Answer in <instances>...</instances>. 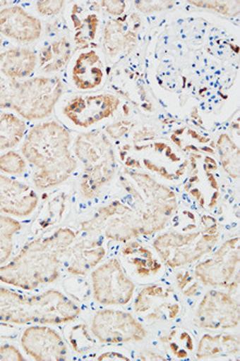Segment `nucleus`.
Here are the masks:
<instances>
[{"label": "nucleus", "mask_w": 240, "mask_h": 361, "mask_svg": "<svg viewBox=\"0 0 240 361\" xmlns=\"http://www.w3.org/2000/svg\"><path fill=\"white\" fill-rule=\"evenodd\" d=\"M76 240L70 228H60L52 235L24 245L7 265L0 267V281L32 291L58 279L66 252Z\"/></svg>", "instance_id": "nucleus-1"}, {"label": "nucleus", "mask_w": 240, "mask_h": 361, "mask_svg": "<svg viewBox=\"0 0 240 361\" xmlns=\"http://www.w3.org/2000/svg\"><path fill=\"white\" fill-rule=\"evenodd\" d=\"M71 135L60 123L35 125L26 135L22 153L34 169V185L40 190L61 185L78 167L71 154Z\"/></svg>", "instance_id": "nucleus-2"}, {"label": "nucleus", "mask_w": 240, "mask_h": 361, "mask_svg": "<svg viewBox=\"0 0 240 361\" xmlns=\"http://www.w3.org/2000/svg\"><path fill=\"white\" fill-rule=\"evenodd\" d=\"M76 302L56 290L24 296L0 286V322L61 324L80 316Z\"/></svg>", "instance_id": "nucleus-3"}, {"label": "nucleus", "mask_w": 240, "mask_h": 361, "mask_svg": "<svg viewBox=\"0 0 240 361\" xmlns=\"http://www.w3.org/2000/svg\"><path fill=\"white\" fill-rule=\"evenodd\" d=\"M62 92L64 84L58 78L21 80L0 72V108L12 109L28 121L49 116Z\"/></svg>", "instance_id": "nucleus-4"}, {"label": "nucleus", "mask_w": 240, "mask_h": 361, "mask_svg": "<svg viewBox=\"0 0 240 361\" xmlns=\"http://www.w3.org/2000/svg\"><path fill=\"white\" fill-rule=\"evenodd\" d=\"M121 183L136 202L133 211L140 226V235H153L162 230L176 209L175 193L149 175L131 169H125L121 175Z\"/></svg>", "instance_id": "nucleus-5"}, {"label": "nucleus", "mask_w": 240, "mask_h": 361, "mask_svg": "<svg viewBox=\"0 0 240 361\" xmlns=\"http://www.w3.org/2000/svg\"><path fill=\"white\" fill-rule=\"evenodd\" d=\"M76 157L83 163L80 191L86 199L96 197L116 175L114 150L102 130L78 135L74 145Z\"/></svg>", "instance_id": "nucleus-6"}, {"label": "nucleus", "mask_w": 240, "mask_h": 361, "mask_svg": "<svg viewBox=\"0 0 240 361\" xmlns=\"http://www.w3.org/2000/svg\"><path fill=\"white\" fill-rule=\"evenodd\" d=\"M219 241V233H167L157 238L153 243L155 251L169 268L181 267L200 259L209 253Z\"/></svg>", "instance_id": "nucleus-7"}, {"label": "nucleus", "mask_w": 240, "mask_h": 361, "mask_svg": "<svg viewBox=\"0 0 240 361\" xmlns=\"http://www.w3.org/2000/svg\"><path fill=\"white\" fill-rule=\"evenodd\" d=\"M92 282L95 300L104 306L126 305L135 291L134 282L127 277L116 258L97 267Z\"/></svg>", "instance_id": "nucleus-8"}, {"label": "nucleus", "mask_w": 240, "mask_h": 361, "mask_svg": "<svg viewBox=\"0 0 240 361\" xmlns=\"http://www.w3.org/2000/svg\"><path fill=\"white\" fill-rule=\"evenodd\" d=\"M92 332L104 344L140 342L148 336L146 329L132 314L116 310L97 312L92 318Z\"/></svg>", "instance_id": "nucleus-9"}, {"label": "nucleus", "mask_w": 240, "mask_h": 361, "mask_svg": "<svg viewBox=\"0 0 240 361\" xmlns=\"http://www.w3.org/2000/svg\"><path fill=\"white\" fill-rule=\"evenodd\" d=\"M198 326L210 330H227L239 326V300L229 293L208 292L196 312Z\"/></svg>", "instance_id": "nucleus-10"}, {"label": "nucleus", "mask_w": 240, "mask_h": 361, "mask_svg": "<svg viewBox=\"0 0 240 361\" xmlns=\"http://www.w3.org/2000/svg\"><path fill=\"white\" fill-rule=\"evenodd\" d=\"M239 268V238L226 241L209 259L196 266L195 274L205 286L227 288Z\"/></svg>", "instance_id": "nucleus-11"}, {"label": "nucleus", "mask_w": 240, "mask_h": 361, "mask_svg": "<svg viewBox=\"0 0 240 361\" xmlns=\"http://www.w3.org/2000/svg\"><path fill=\"white\" fill-rule=\"evenodd\" d=\"M120 106V99L110 94H80L64 106L68 120L76 126L88 128L104 118H110Z\"/></svg>", "instance_id": "nucleus-12"}, {"label": "nucleus", "mask_w": 240, "mask_h": 361, "mask_svg": "<svg viewBox=\"0 0 240 361\" xmlns=\"http://www.w3.org/2000/svg\"><path fill=\"white\" fill-rule=\"evenodd\" d=\"M24 352L38 361H61L68 359V348L61 336L54 329L42 326H30L21 338Z\"/></svg>", "instance_id": "nucleus-13"}, {"label": "nucleus", "mask_w": 240, "mask_h": 361, "mask_svg": "<svg viewBox=\"0 0 240 361\" xmlns=\"http://www.w3.org/2000/svg\"><path fill=\"white\" fill-rule=\"evenodd\" d=\"M135 312H150L148 320H172L179 314L181 306L173 288L160 284H151L139 292L135 300Z\"/></svg>", "instance_id": "nucleus-14"}, {"label": "nucleus", "mask_w": 240, "mask_h": 361, "mask_svg": "<svg viewBox=\"0 0 240 361\" xmlns=\"http://www.w3.org/2000/svg\"><path fill=\"white\" fill-rule=\"evenodd\" d=\"M38 205V197L31 185L0 174V212L26 217Z\"/></svg>", "instance_id": "nucleus-15"}, {"label": "nucleus", "mask_w": 240, "mask_h": 361, "mask_svg": "<svg viewBox=\"0 0 240 361\" xmlns=\"http://www.w3.org/2000/svg\"><path fill=\"white\" fill-rule=\"evenodd\" d=\"M42 22L19 6L0 11V33L21 42H32L42 35Z\"/></svg>", "instance_id": "nucleus-16"}, {"label": "nucleus", "mask_w": 240, "mask_h": 361, "mask_svg": "<svg viewBox=\"0 0 240 361\" xmlns=\"http://www.w3.org/2000/svg\"><path fill=\"white\" fill-rule=\"evenodd\" d=\"M106 249L102 240L86 239L72 244L66 252V270L74 276H85L104 259Z\"/></svg>", "instance_id": "nucleus-17"}, {"label": "nucleus", "mask_w": 240, "mask_h": 361, "mask_svg": "<svg viewBox=\"0 0 240 361\" xmlns=\"http://www.w3.org/2000/svg\"><path fill=\"white\" fill-rule=\"evenodd\" d=\"M104 78V64L98 54L95 50L82 52L72 71L76 87L80 90H94L102 84Z\"/></svg>", "instance_id": "nucleus-18"}, {"label": "nucleus", "mask_w": 240, "mask_h": 361, "mask_svg": "<svg viewBox=\"0 0 240 361\" xmlns=\"http://www.w3.org/2000/svg\"><path fill=\"white\" fill-rule=\"evenodd\" d=\"M37 56L32 50L14 48L0 54V72L16 80H23L33 73Z\"/></svg>", "instance_id": "nucleus-19"}, {"label": "nucleus", "mask_w": 240, "mask_h": 361, "mask_svg": "<svg viewBox=\"0 0 240 361\" xmlns=\"http://www.w3.org/2000/svg\"><path fill=\"white\" fill-rule=\"evenodd\" d=\"M239 338L232 334H219L212 336L207 334L201 338L196 357L200 360L234 356L239 353Z\"/></svg>", "instance_id": "nucleus-20"}, {"label": "nucleus", "mask_w": 240, "mask_h": 361, "mask_svg": "<svg viewBox=\"0 0 240 361\" xmlns=\"http://www.w3.org/2000/svg\"><path fill=\"white\" fill-rule=\"evenodd\" d=\"M123 256L131 265L136 267V274L140 278L155 276L160 271V262L153 257L152 253L146 247L140 245L139 242H131L126 244L122 251Z\"/></svg>", "instance_id": "nucleus-21"}, {"label": "nucleus", "mask_w": 240, "mask_h": 361, "mask_svg": "<svg viewBox=\"0 0 240 361\" xmlns=\"http://www.w3.org/2000/svg\"><path fill=\"white\" fill-rule=\"evenodd\" d=\"M71 56L70 42L66 38L56 40L40 51V68L46 73L62 70Z\"/></svg>", "instance_id": "nucleus-22"}, {"label": "nucleus", "mask_w": 240, "mask_h": 361, "mask_svg": "<svg viewBox=\"0 0 240 361\" xmlns=\"http://www.w3.org/2000/svg\"><path fill=\"white\" fill-rule=\"evenodd\" d=\"M124 24L121 20L109 22L104 27V48L111 56H118L126 48L132 49L135 45V33L125 32Z\"/></svg>", "instance_id": "nucleus-23"}, {"label": "nucleus", "mask_w": 240, "mask_h": 361, "mask_svg": "<svg viewBox=\"0 0 240 361\" xmlns=\"http://www.w3.org/2000/svg\"><path fill=\"white\" fill-rule=\"evenodd\" d=\"M26 134V124L12 113L0 112V150L14 148Z\"/></svg>", "instance_id": "nucleus-24"}, {"label": "nucleus", "mask_w": 240, "mask_h": 361, "mask_svg": "<svg viewBox=\"0 0 240 361\" xmlns=\"http://www.w3.org/2000/svg\"><path fill=\"white\" fill-rule=\"evenodd\" d=\"M217 151L224 171L232 178L237 179L239 177V148L237 145L229 135L223 134L217 140Z\"/></svg>", "instance_id": "nucleus-25"}, {"label": "nucleus", "mask_w": 240, "mask_h": 361, "mask_svg": "<svg viewBox=\"0 0 240 361\" xmlns=\"http://www.w3.org/2000/svg\"><path fill=\"white\" fill-rule=\"evenodd\" d=\"M21 229V224L8 216L0 215V266L5 264L13 250L12 238Z\"/></svg>", "instance_id": "nucleus-26"}, {"label": "nucleus", "mask_w": 240, "mask_h": 361, "mask_svg": "<svg viewBox=\"0 0 240 361\" xmlns=\"http://www.w3.org/2000/svg\"><path fill=\"white\" fill-rule=\"evenodd\" d=\"M72 20L76 24V42L82 48L88 47V42H92L96 36L98 18L96 14H90L84 20L78 19L76 14L72 13Z\"/></svg>", "instance_id": "nucleus-27"}, {"label": "nucleus", "mask_w": 240, "mask_h": 361, "mask_svg": "<svg viewBox=\"0 0 240 361\" xmlns=\"http://www.w3.org/2000/svg\"><path fill=\"white\" fill-rule=\"evenodd\" d=\"M165 338V340L162 338L163 342L169 344V350L177 358H186L188 353L193 350V338L186 331L175 329Z\"/></svg>", "instance_id": "nucleus-28"}, {"label": "nucleus", "mask_w": 240, "mask_h": 361, "mask_svg": "<svg viewBox=\"0 0 240 361\" xmlns=\"http://www.w3.org/2000/svg\"><path fill=\"white\" fill-rule=\"evenodd\" d=\"M68 340H70L72 348L80 354L92 350L96 344V341L90 338L88 332V328L84 324H78V326H74L71 331Z\"/></svg>", "instance_id": "nucleus-29"}, {"label": "nucleus", "mask_w": 240, "mask_h": 361, "mask_svg": "<svg viewBox=\"0 0 240 361\" xmlns=\"http://www.w3.org/2000/svg\"><path fill=\"white\" fill-rule=\"evenodd\" d=\"M0 171L10 175H22L26 171V162L19 153L10 151L0 157Z\"/></svg>", "instance_id": "nucleus-30"}, {"label": "nucleus", "mask_w": 240, "mask_h": 361, "mask_svg": "<svg viewBox=\"0 0 240 361\" xmlns=\"http://www.w3.org/2000/svg\"><path fill=\"white\" fill-rule=\"evenodd\" d=\"M191 5L197 6V7H205L207 9H213L220 13L226 14L229 17L235 16V6H239V1H199L196 3L193 1Z\"/></svg>", "instance_id": "nucleus-31"}, {"label": "nucleus", "mask_w": 240, "mask_h": 361, "mask_svg": "<svg viewBox=\"0 0 240 361\" xmlns=\"http://www.w3.org/2000/svg\"><path fill=\"white\" fill-rule=\"evenodd\" d=\"M37 10L42 16L52 17L59 13L64 8V1H38Z\"/></svg>", "instance_id": "nucleus-32"}, {"label": "nucleus", "mask_w": 240, "mask_h": 361, "mask_svg": "<svg viewBox=\"0 0 240 361\" xmlns=\"http://www.w3.org/2000/svg\"><path fill=\"white\" fill-rule=\"evenodd\" d=\"M0 360L23 361L25 360L20 350L13 345H4L0 348Z\"/></svg>", "instance_id": "nucleus-33"}, {"label": "nucleus", "mask_w": 240, "mask_h": 361, "mask_svg": "<svg viewBox=\"0 0 240 361\" xmlns=\"http://www.w3.org/2000/svg\"><path fill=\"white\" fill-rule=\"evenodd\" d=\"M131 126H132V124L130 122L114 123V124L107 127L106 132L108 133L111 138L118 140L130 130Z\"/></svg>", "instance_id": "nucleus-34"}, {"label": "nucleus", "mask_w": 240, "mask_h": 361, "mask_svg": "<svg viewBox=\"0 0 240 361\" xmlns=\"http://www.w3.org/2000/svg\"><path fill=\"white\" fill-rule=\"evenodd\" d=\"M100 4H102V7H104L108 13H110L111 16H114V17L121 16L125 9L124 1H102Z\"/></svg>", "instance_id": "nucleus-35"}, {"label": "nucleus", "mask_w": 240, "mask_h": 361, "mask_svg": "<svg viewBox=\"0 0 240 361\" xmlns=\"http://www.w3.org/2000/svg\"><path fill=\"white\" fill-rule=\"evenodd\" d=\"M193 281V274L188 270L179 272L176 276V283L181 292L189 286V283Z\"/></svg>", "instance_id": "nucleus-36"}, {"label": "nucleus", "mask_w": 240, "mask_h": 361, "mask_svg": "<svg viewBox=\"0 0 240 361\" xmlns=\"http://www.w3.org/2000/svg\"><path fill=\"white\" fill-rule=\"evenodd\" d=\"M98 360H124L130 361V358L123 356L121 354H116V353H107V354H102V356L99 357Z\"/></svg>", "instance_id": "nucleus-37"}, {"label": "nucleus", "mask_w": 240, "mask_h": 361, "mask_svg": "<svg viewBox=\"0 0 240 361\" xmlns=\"http://www.w3.org/2000/svg\"><path fill=\"white\" fill-rule=\"evenodd\" d=\"M199 290H200V284L198 283V282H193V286H187V288L184 290L183 294L187 296V298H189V296L197 295Z\"/></svg>", "instance_id": "nucleus-38"}, {"label": "nucleus", "mask_w": 240, "mask_h": 361, "mask_svg": "<svg viewBox=\"0 0 240 361\" xmlns=\"http://www.w3.org/2000/svg\"><path fill=\"white\" fill-rule=\"evenodd\" d=\"M140 359L141 360H165L163 357L151 352L140 353Z\"/></svg>", "instance_id": "nucleus-39"}, {"label": "nucleus", "mask_w": 240, "mask_h": 361, "mask_svg": "<svg viewBox=\"0 0 240 361\" xmlns=\"http://www.w3.org/2000/svg\"><path fill=\"white\" fill-rule=\"evenodd\" d=\"M191 195H193V197H197L198 201H201V207H203V205H205V200H203L200 190H198V189H193V190L191 191Z\"/></svg>", "instance_id": "nucleus-40"}, {"label": "nucleus", "mask_w": 240, "mask_h": 361, "mask_svg": "<svg viewBox=\"0 0 240 361\" xmlns=\"http://www.w3.org/2000/svg\"><path fill=\"white\" fill-rule=\"evenodd\" d=\"M219 197V191L215 193V195H213V199H212L211 204H210V207H213L215 204H217V197Z\"/></svg>", "instance_id": "nucleus-41"}, {"label": "nucleus", "mask_w": 240, "mask_h": 361, "mask_svg": "<svg viewBox=\"0 0 240 361\" xmlns=\"http://www.w3.org/2000/svg\"><path fill=\"white\" fill-rule=\"evenodd\" d=\"M8 1H0V8L4 7V6L8 5Z\"/></svg>", "instance_id": "nucleus-42"}, {"label": "nucleus", "mask_w": 240, "mask_h": 361, "mask_svg": "<svg viewBox=\"0 0 240 361\" xmlns=\"http://www.w3.org/2000/svg\"><path fill=\"white\" fill-rule=\"evenodd\" d=\"M1 44H3V40H1V38H0V47H1Z\"/></svg>", "instance_id": "nucleus-43"}]
</instances>
